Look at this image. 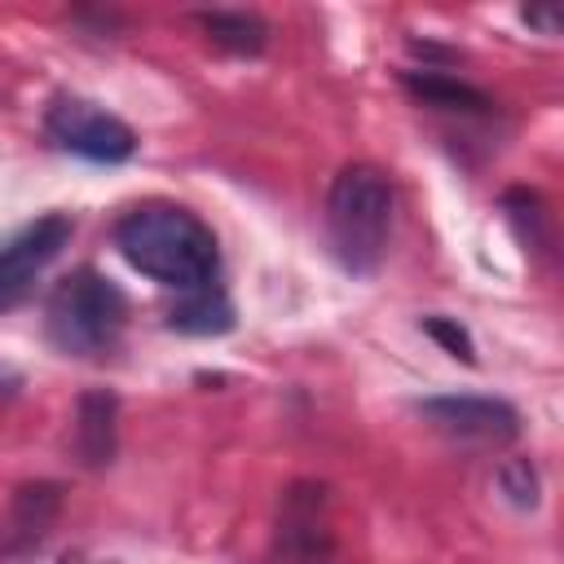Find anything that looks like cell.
<instances>
[{
	"label": "cell",
	"mask_w": 564,
	"mask_h": 564,
	"mask_svg": "<svg viewBox=\"0 0 564 564\" xmlns=\"http://www.w3.org/2000/svg\"><path fill=\"white\" fill-rule=\"evenodd\" d=\"M419 326L449 352V357H458V361H467V366H476V344H471V335H467V326L463 322H454V317H445V313H423L419 317Z\"/></svg>",
	"instance_id": "cell-14"
},
{
	"label": "cell",
	"mask_w": 564,
	"mask_h": 564,
	"mask_svg": "<svg viewBox=\"0 0 564 564\" xmlns=\"http://www.w3.org/2000/svg\"><path fill=\"white\" fill-rule=\"evenodd\" d=\"M44 128L66 154H79L93 163H123L137 150V132L115 110H106L88 97H75V93H62L48 101Z\"/></svg>",
	"instance_id": "cell-4"
},
{
	"label": "cell",
	"mask_w": 564,
	"mask_h": 564,
	"mask_svg": "<svg viewBox=\"0 0 564 564\" xmlns=\"http://www.w3.org/2000/svg\"><path fill=\"white\" fill-rule=\"evenodd\" d=\"M123 322H128V300L97 269H75L70 278H62L44 308V330L53 348H62L66 357L110 352L123 335Z\"/></svg>",
	"instance_id": "cell-3"
},
{
	"label": "cell",
	"mask_w": 564,
	"mask_h": 564,
	"mask_svg": "<svg viewBox=\"0 0 564 564\" xmlns=\"http://www.w3.org/2000/svg\"><path fill=\"white\" fill-rule=\"evenodd\" d=\"M520 18H524L529 26H538L542 35H560V13H555V9H546V4H524V9H520Z\"/></svg>",
	"instance_id": "cell-16"
},
{
	"label": "cell",
	"mask_w": 564,
	"mask_h": 564,
	"mask_svg": "<svg viewBox=\"0 0 564 564\" xmlns=\"http://www.w3.org/2000/svg\"><path fill=\"white\" fill-rule=\"evenodd\" d=\"M75 454L84 467L101 471L119 454V397L110 388H88L75 405Z\"/></svg>",
	"instance_id": "cell-7"
},
{
	"label": "cell",
	"mask_w": 564,
	"mask_h": 564,
	"mask_svg": "<svg viewBox=\"0 0 564 564\" xmlns=\"http://www.w3.org/2000/svg\"><path fill=\"white\" fill-rule=\"evenodd\" d=\"M115 247L137 273L172 291L207 286L216 282V269H220L216 234L207 229L203 216L176 203H141L123 212L115 225Z\"/></svg>",
	"instance_id": "cell-1"
},
{
	"label": "cell",
	"mask_w": 564,
	"mask_h": 564,
	"mask_svg": "<svg viewBox=\"0 0 564 564\" xmlns=\"http://www.w3.org/2000/svg\"><path fill=\"white\" fill-rule=\"evenodd\" d=\"M198 22L212 35V44H220L225 53H238V57H256L269 44V22L247 9H212V13H198Z\"/></svg>",
	"instance_id": "cell-11"
},
{
	"label": "cell",
	"mask_w": 564,
	"mask_h": 564,
	"mask_svg": "<svg viewBox=\"0 0 564 564\" xmlns=\"http://www.w3.org/2000/svg\"><path fill=\"white\" fill-rule=\"evenodd\" d=\"M167 326L181 335H225L234 330V304L216 282H207V286L181 291V300L167 308Z\"/></svg>",
	"instance_id": "cell-9"
},
{
	"label": "cell",
	"mask_w": 564,
	"mask_h": 564,
	"mask_svg": "<svg viewBox=\"0 0 564 564\" xmlns=\"http://www.w3.org/2000/svg\"><path fill=\"white\" fill-rule=\"evenodd\" d=\"M326 229L348 273H375L392 234V181L375 163H344L326 194Z\"/></svg>",
	"instance_id": "cell-2"
},
{
	"label": "cell",
	"mask_w": 564,
	"mask_h": 564,
	"mask_svg": "<svg viewBox=\"0 0 564 564\" xmlns=\"http://www.w3.org/2000/svg\"><path fill=\"white\" fill-rule=\"evenodd\" d=\"M282 542L295 560H322L330 546L326 520H322V489L300 485L286 498V516H282Z\"/></svg>",
	"instance_id": "cell-8"
},
{
	"label": "cell",
	"mask_w": 564,
	"mask_h": 564,
	"mask_svg": "<svg viewBox=\"0 0 564 564\" xmlns=\"http://www.w3.org/2000/svg\"><path fill=\"white\" fill-rule=\"evenodd\" d=\"M502 207H507V216H511V225H516V234L529 242V247H538L546 234H542V203H538V194H529V189H507V198H502Z\"/></svg>",
	"instance_id": "cell-15"
},
{
	"label": "cell",
	"mask_w": 564,
	"mask_h": 564,
	"mask_svg": "<svg viewBox=\"0 0 564 564\" xmlns=\"http://www.w3.org/2000/svg\"><path fill=\"white\" fill-rule=\"evenodd\" d=\"M498 489H502V498H507L511 507H520V511H533V507H538V498H542V480H538V467H533L529 458H520V454L502 458V463H498Z\"/></svg>",
	"instance_id": "cell-13"
},
{
	"label": "cell",
	"mask_w": 564,
	"mask_h": 564,
	"mask_svg": "<svg viewBox=\"0 0 564 564\" xmlns=\"http://www.w3.org/2000/svg\"><path fill=\"white\" fill-rule=\"evenodd\" d=\"M57 507H62L57 485H22L18 498H13V520H9L13 542H9V546H13V551H26L31 542H40V538L48 533Z\"/></svg>",
	"instance_id": "cell-12"
},
{
	"label": "cell",
	"mask_w": 564,
	"mask_h": 564,
	"mask_svg": "<svg viewBox=\"0 0 564 564\" xmlns=\"http://www.w3.org/2000/svg\"><path fill=\"white\" fill-rule=\"evenodd\" d=\"M62 564H75V560H62Z\"/></svg>",
	"instance_id": "cell-17"
},
{
	"label": "cell",
	"mask_w": 564,
	"mask_h": 564,
	"mask_svg": "<svg viewBox=\"0 0 564 564\" xmlns=\"http://www.w3.org/2000/svg\"><path fill=\"white\" fill-rule=\"evenodd\" d=\"M419 414L445 432L458 445L476 449H498L520 436V414L502 397H471V392H445V397H423Z\"/></svg>",
	"instance_id": "cell-5"
},
{
	"label": "cell",
	"mask_w": 564,
	"mask_h": 564,
	"mask_svg": "<svg viewBox=\"0 0 564 564\" xmlns=\"http://www.w3.org/2000/svg\"><path fill=\"white\" fill-rule=\"evenodd\" d=\"M401 84H405V93H414L423 106H436V110H463V115H480V110H489L494 101L476 88V84H467V79H454V75H445V70H432V66H423V70H401Z\"/></svg>",
	"instance_id": "cell-10"
},
{
	"label": "cell",
	"mask_w": 564,
	"mask_h": 564,
	"mask_svg": "<svg viewBox=\"0 0 564 564\" xmlns=\"http://www.w3.org/2000/svg\"><path fill=\"white\" fill-rule=\"evenodd\" d=\"M70 234H75L70 216L66 212H48V216L22 225L0 247V308L18 304L31 291V282L62 256V247L70 242Z\"/></svg>",
	"instance_id": "cell-6"
}]
</instances>
